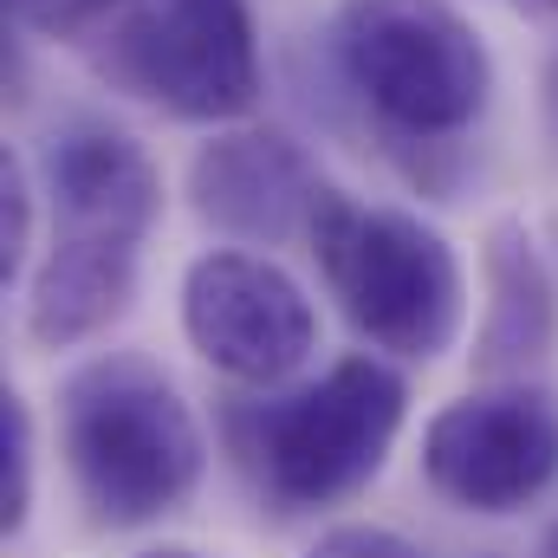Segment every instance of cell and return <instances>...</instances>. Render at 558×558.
I'll return each instance as SVG.
<instances>
[{
    "label": "cell",
    "instance_id": "obj_4",
    "mask_svg": "<svg viewBox=\"0 0 558 558\" xmlns=\"http://www.w3.org/2000/svg\"><path fill=\"white\" fill-rule=\"evenodd\" d=\"M331 52L364 111L410 143L474 131L494 98V52L448 0H338Z\"/></svg>",
    "mask_w": 558,
    "mask_h": 558
},
{
    "label": "cell",
    "instance_id": "obj_9",
    "mask_svg": "<svg viewBox=\"0 0 558 558\" xmlns=\"http://www.w3.org/2000/svg\"><path fill=\"white\" fill-rule=\"evenodd\" d=\"M39 182H46L59 234L143 247L162 215V175H156L149 149L111 124H92V118L52 131L46 156H39Z\"/></svg>",
    "mask_w": 558,
    "mask_h": 558
},
{
    "label": "cell",
    "instance_id": "obj_16",
    "mask_svg": "<svg viewBox=\"0 0 558 558\" xmlns=\"http://www.w3.org/2000/svg\"><path fill=\"white\" fill-rule=\"evenodd\" d=\"M137 558H202V553H189V546H156V553H137Z\"/></svg>",
    "mask_w": 558,
    "mask_h": 558
},
{
    "label": "cell",
    "instance_id": "obj_2",
    "mask_svg": "<svg viewBox=\"0 0 558 558\" xmlns=\"http://www.w3.org/2000/svg\"><path fill=\"white\" fill-rule=\"evenodd\" d=\"M325 292L377 357L435 364L468 325V274L454 247L403 208L325 189L305 234Z\"/></svg>",
    "mask_w": 558,
    "mask_h": 558
},
{
    "label": "cell",
    "instance_id": "obj_10",
    "mask_svg": "<svg viewBox=\"0 0 558 558\" xmlns=\"http://www.w3.org/2000/svg\"><path fill=\"white\" fill-rule=\"evenodd\" d=\"M481 286H487V299H481V331H474V371L507 377V371L539 364L558 344V286L526 221L500 215L487 228Z\"/></svg>",
    "mask_w": 558,
    "mask_h": 558
},
{
    "label": "cell",
    "instance_id": "obj_18",
    "mask_svg": "<svg viewBox=\"0 0 558 558\" xmlns=\"http://www.w3.org/2000/svg\"><path fill=\"white\" fill-rule=\"evenodd\" d=\"M539 558H558V526L546 533V546H539Z\"/></svg>",
    "mask_w": 558,
    "mask_h": 558
},
{
    "label": "cell",
    "instance_id": "obj_13",
    "mask_svg": "<svg viewBox=\"0 0 558 558\" xmlns=\"http://www.w3.org/2000/svg\"><path fill=\"white\" fill-rule=\"evenodd\" d=\"M118 13H124V0H13V20L26 33L59 39V46H78V52H92Z\"/></svg>",
    "mask_w": 558,
    "mask_h": 558
},
{
    "label": "cell",
    "instance_id": "obj_1",
    "mask_svg": "<svg viewBox=\"0 0 558 558\" xmlns=\"http://www.w3.org/2000/svg\"><path fill=\"white\" fill-rule=\"evenodd\" d=\"M59 461L105 526H149L175 513L208 468L189 397L137 351L92 357L59 390Z\"/></svg>",
    "mask_w": 558,
    "mask_h": 558
},
{
    "label": "cell",
    "instance_id": "obj_17",
    "mask_svg": "<svg viewBox=\"0 0 558 558\" xmlns=\"http://www.w3.org/2000/svg\"><path fill=\"white\" fill-rule=\"evenodd\" d=\"M513 7H526V13H558V0H513Z\"/></svg>",
    "mask_w": 558,
    "mask_h": 558
},
{
    "label": "cell",
    "instance_id": "obj_14",
    "mask_svg": "<svg viewBox=\"0 0 558 558\" xmlns=\"http://www.w3.org/2000/svg\"><path fill=\"white\" fill-rule=\"evenodd\" d=\"M26 254H33V169L0 149V279L26 274Z\"/></svg>",
    "mask_w": 558,
    "mask_h": 558
},
{
    "label": "cell",
    "instance_id": "obj_15",
    "mask_svg": "<svg viewBox=\"0 0 558 558\" xmlns=\"http://www.w3.org/2000/svg\"><path fill=\"white\" fill-rule=\"evenodd\" d=\"M305 558H428L416 539H403L397 526H371V520H344V526H331V533H318L312 539V553Z\"/></svg>",
    "mask_w": 558,
    "mask_h": 558
},
{
    "label": "cell",
    "instance_id": "obj_11",
    "mask_svg": "<svg viewBox=\"0 0 558 558\" xmlns=\"http://www.w3.org/2000/svg\"><path fill=\"white\" fill-rule=\"evenodd\" d=\"M137 254L131 241L52 234L46 260L26 279V338L39 351H72L111 331L137 299Z\"/></svg>",
    "mask_w": 558,
    "mask_h": 558
},
{
    "label": "cell",
    "instance_id": "obj_6",
    "mask_svg": "<svg viewBox=\"0 0 558 558\" xmlns=\"http://www.w3.org/2000/svg\"><path fill=\"white\" fill-rule=\"evenodd\" d=\"M182 338L228 384L274 390L318 351V305L274 254L208 247L182 274Z\"/></svg>",
    "mask_w": 558,
    "mask_h": 558
},
{
    "label": "cell",
    "instance_id": "obj_8",
    "mask_svg": "<svg viewBox=\"0 0 558 558\" xmlns=\"http://www.w3.org/2000/svg\"><path fill=\"white\" fill-rule=\"evenodd\" d=\"M325 189L331 182L318 175V162L274 124L215 131L189 156V208L241 247L305 241Z\"/></svg>",
    "mask_w": 558,
    "mask_h": 558
},
{
    "label": "cell",
    "instance_id": "obj_5",
    "mask_svg": "<svg viewBox=\"0 0 558 558\" xmlns=\"http://www.w3.org/2000/svg\"><path fill=\"white\" fill-rule=\"evenodd\" d=\"M85 59L175 124H241L260 105L247 0H124Z\"/></svg>",
    "mask_w": 558,
    "mask_h": 558
},
{
    "label": "cell",
    "instance_id": "obj_12",
    "mask_svg": "<svg viewBox=\"0 0 558 558\" xmlns=\"http://www.w3.org/2000/svg\"><path fill=\"white\" fill-rule=\"evenodd\" d=\"M33 474H39V435H33V410L20 390L0 397V533L13 539L33 513Z\"/></svg>",
    "mask_w": 558,
    "mask_h": 558
},
{
    "label": "cell",
    "instance_id": "obj_3",
    "mask_svg": "<svg viewBox=\"0 0 558 558\" xmlns=\"http://www.w3.org/2000/svg\"><path fill=\"white\" fill-rule=\"evenodd\" d=\"M403 416V371L377 351H351L325 377L254 403L241 416V454L279 507H338L384 474Z\"/></svg>",
    "mask_w": 558,
    "mask_h": 558
},
{
    "label": "cell",
    "instance_id": "obj_19",
    "mask_svg": "<svg viewBox=\"0 0 558 558\" xmlns=\"http://www.w3.org/2000/svg\"><path fill=\"white\" fill-rule=\"evenodd\" d=\"M553 124H558V72H553Z\"/></svg>",
    "mask_w": 558,
    "mask_h": 558
},
{
    "label": "cell",
    "instance_id": "obj_7",
    "mask_svg": "<svg viewBox=\"0 0 558 558\" xmlns=\"http://www.w3.org/2000/svg\"><path fill=\"white\" fill-rule=\"evenodd\" d=\"M422 481L461 513H520L558 481V403L526 384L441 403L422 428Z\"/></svg>",
    "mask_w": 558,
    "mask_h": 558
}]
</instances>
